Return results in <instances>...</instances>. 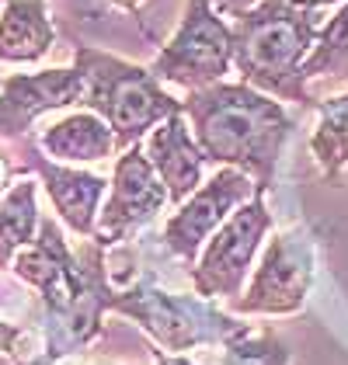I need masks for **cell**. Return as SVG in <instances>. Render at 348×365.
<instances>
[{
	"label": "cell",
	"mask_w": 348,
	"mask_h": 365,
	"mask_svg": "<svg viewBox=\"0 0 348 365\" xmlns=\"http://www.w3.org/2000/svg\"><path fill=\"white\" fill-rule=\"evenodd\" d=\"M25 337H29V334H25L18 324L0 320V355H7V359L21 362V344H25Z\"/></svg>",
	"instance_id": "cell-20"
},
{
	"label": "cell",
	"mask_w": 348,
	"mask_h": 365,
	"mask_svg": "<svg viewBox=\"0 0 348 365\" xmlns=\"http://www.w3.org/2000/svg\"><path fill=\"white\" fill-rule=\"evenodd\" d=\"M84 101V73L77 66H56L39 73L0 77V136H25L35 118Z\"/></svg>",
	"instance_id": "cell-11"
},
{
	"label": "cell",
	"mask_w": 348,
	"mask_h": 365,
	"mask_svg": "<svg viewBox=\"0 0 348 365\" xmlns=\"http://www.w3.org/2000/svg\"><path fill=\"white\" fill-rule=\"evenodd\" d=\"M112 313L129 317L140 331L157 341L160 351H192L205 344H227L233 334H240L247 324H240L233 313H223L213 307V299H205L199 292H171L160 289L157 282L143 275L126 289L112 292Z\"/></svg>",
	"instance_id": "cell-5"
},
{
	"label": "cell",
	"mask_w": 348,
	"mask_h": 365,
	"mask_svg": "<svg viewBox=\"0 0 348 365\" xmlns=\"http://www.w3.org/2000/svg\"><path fill=\"white\" fill-rule=\"evenodd\" d=\"M290 344L272 331L244 327L223 344V365H290Z\"/></svg>",
	"instance_id": "cell-19"
},
{
	"label": "cell",
	"mask_w": 348,
	"mask_h": 365,
	"mask_svg": "<svg viewBox=\"0 0 348 365\" xmlns=\"http://www.w3.org/2000/svg\"><path fill=\"white\" fill-rule=\"evenodd\" d=\"M233 66V25L209 0H185L181 21L168 46L150 63V73L160 84H178L185 91H203L220 84Z\"/></svg>",
	"instance_id": "cell-7"
},
{
	"label": "cell",
	"mask_w": 348,
	"mask_h": 365,
	"mask_svg": "<svg viewBox=\"0 0 348 365\" xmlns=\"http://www.w3.org/2000/svg\"><path fill=\"white\" fill-rule=\"evenodd\" d=\"M39 150H46L56 164H94V160L112 157L118 150V140L101 115L84 108L53 122L39 136Z\"/></svg>",
	"instance_id": "cell-14"
},
{
	"label": "cell",
	"mask_w": 348,
	"mask_h": 365,
	"mask_svg": "<svg viewBox=\"0 0 348 365\" xmlns=\"http://www.w3.org/2000/svg\"><path fill=\"white\" fill-rule=\"evenodd\" d=\"M25 157H29V168L42 178L46 192L56 205V216L70 226L77 237L91 240L94 230H98V212H101V198L108 181L101 174H91V170H77V168H63L56 160H46L39 153V143L25 146Z\"/></svg>",
	"instance_id": "cell-12"
},
{
	"label": "cell",
	"mask_w": 348,
	"mask_h": 365,
	"mask_svg": "<svg viewBox=\"0 0 348 365\" xmlns=\"http://www.w3.org/2000/svg\"><path fill=\"white\" fill-rule=\"evenodd\" d=\"M101 365H108V362H101Z\"/></svg>",
	"instance_id": "cell-27"
},
{
	"label": "cell",
	"mask_w": 348,
	"mask_h": 365,
	"mask_svg": "<svg viewBox=\"0 0 348 365\" xmlns=\"http://www.w3.org/2000/svg\"><path fill=\"white\" fill-rule=\"evenodd\" d=\"M56 29L49 21L46 0H4L0 11V59L4 63H39L53 49Z\"/></svg>",
	"instance_id": "cell-15"
},
{
	"label": "cell",
	"mask_w": 348,
	"mask_h": 365,
	"mask_svg": "<svg viewBox=\"0 0 348 365\" xmlns=\"http://www.w3.org/2000/svg\"><path fill=\"white\" fill-rule=\"evenodd\" d=\"M39 185L35 181H14L0 198V272L14 264V257L29 247L39 233Z\"/></svg>",
	"instance_id": "cell-16"
},
{
	"label": "cell",
	"mask_w": 348,
	"mask_h": 365,
	"mask_svg": "<svg viewBox=\"0 0 348 365\" xmlns=\"http://www.w3.org/2000/svg\"><path fill=\"white\" fill-rule=\"evenodd\" d=\"M314 279H317L314 230L292 223L265 244L251 282L244 285L237 299H230V313L237 317H296L310 299Z\"/></svg>",
	"instance_id": "cell-6"
},
{
	"label": "cell",
	"mask_w": 348,
	"mask_h": 365,
	"mask_svg": "<svg viewBox=\"0 0 348 365\" xmlns=\"http://www.w3.org/2000/svg\"><path fill=\"white\" fill-rule=\"evenodd\" d=\"M209 4H213V7H216L223 18H233V21H237V18L251 14L255 7H261L265 0H209Z\"/></svg>",
	"instance_id": "cell-21"
},
{
	"label": "cell",
	"mask_w": 348,
	"mask_h": 365,
	"mask_svg": "<svg viewBox=\"0 0 348 365\" xmlns=\"http://www.w3.org/2000/svg\"><path fill=\"white\" fill-rule=\"evenodd\" d=\"M14 174H18V170H14V164H11V160H7V153L0 150V192L11 185V178H14Z\"/></svg>",
	"instance_id": "cell-23"
},
{
	"label": "cell",
	"mask_w": 348,
	"mask_h": 365,
	"mask_svg": "<svg viewBox=\"0 0 348 365\" xmlns=\"http://www.w3.org/2000/svg\"><path fill=\"white\" fill-rule=\"evenodd\" d=\"M164 205H171L168 188L160 181V174L153 170L146 150L136 143L129 150H122L112 174V192L105 198V209L98 212V230L91 240H98L101 247H116L122 240H129L133 233H140L153 223Z\"/></svg>",
	"instance_id": "cell-9"
},
{
	"label": "cell",
	"mask_w": 348,
	"mask_h": 365,
	"mask_svg": "<svg viewBox=\"0 0 348 365\" xmlns=\"http://www.w3.org/2000/svg\"><path fill=\"white\" fill-rule=\"evenodd\" d=\"M112 7H118V11H126V14H143L146 0H108Z\"/></svg>",
	"instance_id": "cell-25"
},
{
	"label": "cell",
	"mask_w": 348,
	"mask_h": 365,
	"mask_svg": "<svg viewBox=\"0 0 348 365\" xmlns=\"http://www.w3.org/2000/svg\"><path fill=\"white\" fill-rule=\"evenodd\" d=\"M14 365H56V359L42 351V355H35V359H21V362H14Z\"/></svg>",
	"instance_id": "cell-26"
},
{
	"label": "cell",
	"mask_w": 348,
	"mask_h": 365,
	"mask_svg": "<svg viewBox=\"0 0 348 365\" xmlns=\"http://www.w3.org/2000/svg\"><path fill=\"white\" fill-rule=\"evenodd\" d=\"M265 195L268 192H255L244 205H237L230 212V220L205 240L195 264L188 268L199 296L230 303L244 292L251 264L258 257L265 237L272 233V212L265 205Z\"/></svg>",
	"instance_id": "cell-8"
},
{
	"label": "cell",
	"mask_w": 348,
	"mask_h": 365,
	"mask_svg": "<svg viewBox=\"0 0 348 365\" xmlns=\"http://www.w3.org/2000/svg\"><path fill=\"white\" fill-rule=\"evenodd\" d=\"M310 153L324 181H338L348 170V91L317 101V129L310 136Z\"/></svg>",
	"instance_id": "cell-17"
},
{
	"label": "cell",
	"mask_w": 348,
	"mask_h": 365,
	"mask_svg": "<svg viewBox=\"0 0 348 365\" xmlns=\"http://www.w3.org/2000/svg\"><path fill=\"white\" fill-rule=\"evenodd\" d=\"M73 66L84 73V101L81 105L112 125L118 150L136 146L164 118L181 112V101L164 91V84L150 73V66L118 59L94 46H77Z\"/></svg>",
	"instance_id": "cell-4"
},
{
	"label": "cell",
	"mask_w": 348,
	"mask_h": 365,
	"mask_svg": "<svg viewBox=\"0 0 348 365\" xmlns=\"http://www.w3.org/2000/svg\"><path fill=\"white\" fill-rule=\"evenodd\" d=\"M348 77V0L317 29L314 49L303 59V81Z\"/></svg>",
	"instance_id": "cell-18"
},
{
	"label": "cell",
	"mask_w": 348,
	"mask_h": 365,
	"mask_svg": "<svg viewBox=\"0 0 348 365\" xmlns=\"http://www.w3.org/2000/svg\"><path fill=\"white\" fill-rule=\"evenodd\" d=\"M255 192H258V185H255L251 174L233 170V168H220L213 178H205V185L195 195H188L178 205V212L160 230L164 251L192 268L199 251L205 247V240L230 220V212L237 205H244Z\"/></svg>",
	"instance_id": "cell-10"
},
{
	"label": "cell",
	"mask_w": 348,
	"mask_h": 365,
	"mask_svg": "<svg viewBox=\"0 0 348 365\" xmlns=\"http://www.w3.org/2000/svg\"><path fill=\"white\" fill-rule=\"evenodd\" d=\"M286 4H292V7H303V11H320V7H342L345 0H286Z\"/></svg>",
	"instance_id": "cell-22"
},
{
	"label": "cell",
	"mask_w": 348,
	"mask_h": 365,
	"mask_svg": "<svg viewBox=\"0 0 348 365\" xmlns=\"http://www.w3.org/2000/svg\"><path fill=\"white\" fill-rule=\"evenodd\" d=\"M314 38V11L292 7L286 0H265L251 14L233 21V66L244 84L279 101L317 108V98L303 81V59L310 56Z\"/></svg>",
	"instance_id": "cell-3"
},
{
	"label": "cell",
	"mask_w": 348,
	"mask_h": 365,
	"mask_svg": "<svg viewBox=\"0 0 348 365\" xmlns=\"http://www.w3.org/2000/svg\"><path fill=\"white\" fill-rule=\"evenodd\" d=\"M146 157L153 170L160 174L164 188H168V198L178 209L188 195H195L205 185V153L199 150V143L188 129V118L185 112H174L171 118H164L153 133H150V143H146Z\"/></svg>",
	"instance_id": "cell-13"
},
{
	"label": "cell",
	"mask_w": 348,
	"mask_h": 365,
	"mask_svg": "<svg viewBox=\"0 0 348 365\" xmlns=\"http://www.w3.org/2000/svg\"><path fill=\"white\" fill-rule=\"evenodd\" d=\"M181 112L209 164L251 174L258 192L272 188L275 168L296 129L292 115L282 108L279 98L244 81H220L203 91H188Z\"/></svg>",
	"instance_id": "cell-2"
},
{
	"label": "cell",
	"mask_w": 348,
	"mask_h": 365,
	"mask_svg": "<svg viewBox=\"0 0 348 365\" xmlns=\"http://www.w3.org/2000/svg\"><path fill=\"white\" fill-rule=\"evenodd\" d=\"M153 365H192L185 355H171V351H153Z\"/></svg>",
	"instance_id": "cell-24"
},
{
	"label": "cell",
	"mask_w": 348,
	"mask_h": 365,
	"mask_svg": "<svg viewBox=\"0 0 348 365\" xmlns=\"http://www.w3.org/2000/svg\"><path fill=\"white\" fill-rule=\"evenodd\" d=\"M98 240H87L73 254L63 240L56 220H42L39 233L14 257V275L42 299V337L46 355L63 362L84 351L105 327L116 285L108 282V261Z\"/></svg>",
	"instance_id": "cell-1"
}]
</instances>
